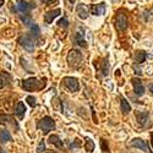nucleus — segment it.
I'll return each instance as SVG.
<instances>
[{
  "mask_svg": "<svg viewBox=\"0 0 153 153\" xmlns=\"http://www.w3.org/2000/svg\"><path fill=\"white\" fill-rule=\"evenodd\" d=\"M60 15H61V10L60 9H55V10H52V11H48V12H45V15H44V22L48 23V25L52 23L53 20L55 17L60 16Z\"/></svg>",
  "mask_w": 153,
  "mask_h": 153,
  "instance_id": "nucleus-12",
  "label": "nucleus"
},
{
  "mask_svg": "<svg viewBox=\"0 0 153 153\" xmlns=\"http://www.w3.org/2000/svg\"><path fill=\"white\" fill-rule=\"evenodd\" d=\"M76 12L80 19L82 20H86L88 17V12H90V7H88L86 4H79L77 5V9H76Z\"/></svg>",
  "mask_w": 153,
  "mask_h": 153,
  "instance_id": "nucleus-13",
  "label": "nucleus"
},
{
  "mask_svg": "<svg viewBox=\"0 0 153 153\" xmlns=\"http://www.w3.org/2000/svg\"><path fill=\"white\" fill-rule=\"evenodd\" d=\"M80 146H81V142L79 141V140H76V142H75V143H72L70 147H71V148H74V147H80Z\"/></svg>",
  "mask_w": 153,
  "mask_h": 153,
  "instance_id": "nucleus-31",
  "label": "nucleus"
},
{
  "mask_svg": "<svg viewBox=\"0 0 153 153\" xmlns=\"http://www.w3.org/2000/svg\"><path fill=\"white\" fill-rule=\"evenodd\" d=\"M148 118H149V115H148V113H146V111L136 113V119H137L140 125H146V123L148 121Z\"/></svg>",
  "mask_w": 153,
  "mask_h": 153,
  "instance_id": "nucleus-16",
  "label": "nucleus"
},
{
  "mask_svg": "<svg viewBox=\"0 0 153 153\" xmlns=\"http://www.w3.org/2000/svg\"><path fill=\"white\" fill-rule=\"evenodd\" d=\"M25 111H26V107H25V104L22 103V102H19V103L16 104V107H15V115L19 119H23Z\"/></svg>",
  "mask_w": 153,
  "mask_h": 153,
  "instance_id": "nucleus-15",
  "label": "nucleus"
},
{
  "mask_svg": "<svg viewBox=\"0 0 153 153\" xmlns=\"http://www.w3.org/2000/svg\"><path fill=\"white\" fill-rule=\"evenodd\" d=\"M20 19L22 20V22L25 23V25H30V26H31V22H32V20H31V17L30 16H27V17H25V16H22V15H20Z\"/></svg>",
  "mask_w": 153,
  "mask_h": 153,
  "instance_id": "nucleus-27",
  "label": "nucleus"
},
{
  "mask_svg": "<svg viewBox=\"0 0 153 153\" xmlns=\"http://www.w3.org/2000/svg\"><path fill=\"white\" fill-rule=\"evenodd\" d=\"M38 127L42 130V132L44 135H47L50 130L55 129V121L53 120V118H50V117H44L38 121Z\"/></svg>",
  "mask_w": 153,
  "mask_h": 153,
  "instance_id": "nucleus-3",
  "label": "nucleus"
},
{
  "mask_svg": "<svg viewBox=\"0 0 153 153\" xmlns=\"http://www.w3.org/2000/svg\"><path fill=\"white\" fill-rule=\"evenodd\" d=\"M62 82L65 85V87L69 88L71 92H77L80 88V82L76 77H65L62 80Z\"/></svg>",
  "mask_w": 153,
  "mask_h": 153,
  "instance_id": "nucleus-5",
  "label": "nucleus"
},
{
  "mask_svg": "<svg viewBox=\"0 0 153 153\" xmlns=\"http://www.w3.org/2000/svg\"><path fill=\"white\" fill-rule=\"evenodd\" d=\"M90 11L92 15H96V16H100L105 14V4L104 3H100V4H93L90 6Z\"/></svg>",
  "mask_w": 153,
  "mask_h": 153,
  "instance_id": "nucleus-11",
  "label": "nucleus"
},
{
  "mask_svg": "<svg viewBox=\"0 0 153 153\" xmlns=\"http://www.w3.org/2000/svg\"><path fill=\"white\" fill-rule=\"evenodd\" d=\"M131 82H132V86H134V92H135V94L138 96V97L143 96V93H145V87H143V85H142V81L140 80V79H137V77H134V79L131 80Z\"/></svg>",
  "mask_w": 153,
  "mask_h": 153,
  "instance_id": "nucleus-6",
  "label": "nucleus"
},
{
  "mask_svg": "<svg viewBox=\"0 0 153 153\" xmlns=\"http://www.w3.org/2000/svg\"><path fill=\"white\" fill-rule=\"evenodd\" d=\"M34 7H36L34 4H31V3L26 1V0H19L16 4V10L20 12H28Z\"/></svg>",
  "mask_w": 153,
  "mask_h": 153,
  "instance_id": "nucleus-7",
  "label": "nucleus"
},
{
  "mask_svg": "<svg viewBox=\"0 0 153 153\" xmlns=\"http://www.w3.org/2000/svg\"><path fill=\"white\" fill-rule=\"evenodd\" d=\"M0 124H4V125L6 124V125H10V126H14L16 131L19 130L17 121H15V119L11 115H7V114H0Z\"/></svg>",
  "mask_w": 153,
  "mask_h": 153,
  "instance_id": "nucleus-8",
  "label": "nucleus"
},
{
  "mask_svg": "<svg viewBox=\"0 0 153 153\" xmlns=\"http://www.w3.org/2000/svg\"><path fill=\"white\" fill-rule=\"evenodd\" d=\"M44 87H45V82H41L36 77H31V79H27V80L22 81V88L25 91H28V92L43 90Z\"/></svg>",
  "mask_w": 153,
  "mask_h": 153,
  "instance_id": "nucleus-1",
  "label": "nucleus"
},
{
  "mask_svg": "<svg viewBox=\"0 0 153 153\" xmlns=\"http://www.w3.org/2000/svg\"><path fill=\"white\" fill-rule=\"evenodd\" d=\"M87 152H93L94 151V142L92 141L91 138H87L86 140V146H85Z\"/></svg>",
  "mask_w": 153,
  "mask_h": 153,
  "instance_id": "nucleus-22",
  "label": "nucleus"
},
{
  "mask_svg": "<svg viewBox=\"0 0 153 153\" xmlns=\"http://www.w3.org/2000/svg\"><path fill=\"white\" fill-rule=\"evenodd\" d=\"M48 141H49V143L54 145L56 148H60V149L64 148V143H62V141L60 140V137L56 136V135H50V136L48 137Z\"/></svg>",
  "mask_w": 153,
  "mask_h": 153,
  "instance_id": "nucleus-14",
  "label": "nucleus"
},
{
  "mask_svg": "<svg viewBox=\"0 0 153 153\" xmlns=\"http://www.w3.org/2000/svg\"><path fill=\"white\" fill-rule=\"evenodd\" d=\"M120 109L123 111L124 115H126V114H129L131 111V105L130 103L127 102L125 98H121V102H120Z\"/></svg>",
  "mask_w": 153,
  "mask_h": 153,
  "instance_id": "nucleus-20",
  "label": "nucleus"
},
{
  "mask_svg": "<svg viewBox=\"0 0 153 153\" xmlns=\"http://www.w3.org/2000/svg\"><path fill=\"white\" fill-rule=\"evenodd\" d=\"M9 141H12V136L10 135V132L5 129L0 130V142L1 143H6Z\"/></svg>",
  "mask_w": 153,
  "mask_h": 153,
  "instance_id": "nucleus-17",
  "label": "nucleus"
},
{
  "mask_svg": "<svg viewBox=\"0 0 153 153\" xmlns=\"http://www.w3.org/2000/svg\"><path fill=\"white\" fill-rule=\"evenodd\" d=\"M19 43L25 48V50H27V52H30V53H33L34 52V42H33L32 37L30 34L22 36L20 39H19Z\"/></svg>",
  "mask_w": 153,
  "mask_h": 153,
  "instance_id": "nucleus-4",
  "label": "nucleus"
},
{
  "mask_svg": "<svg viewBox=\"0 0 153 153\" xmlns=\"http://www.w3.org/2000/svg\"><path fill=\"white\" fill-rule=\"evenodd\" d=\"M108 70H109V65H108V62H107V59H104V61H103V69H102V74L107 75L108 74Z\"/></svg>",
  "mask_w": 153,
  "mask_h": 153,
  "instance_id": "nucleus-26",
  "label": "nucleus"
},
{
  "mask_svg": "<svg viewBox=\"0 0 153 153\" xmlns=\"http://www.w3.org/2000/svg\"><path fill=\"white\" fill-rule=\"evenodd\" d=\"M39 32H41L39 26H38V25H36V23H32V25H31V33H32L34 37H37L38 34H39Z\"/></svg>",
  "mask_w": 153,
  "mask_h": 153,
  "instance_id": "nucleus-23",
  "label": "nucleus"
},
{
  "mask_svg": "<svg viewBox=\"0 0 153 153\" xmlns=\"http://www.w3.org/2000/svg\"><path fill=\"white\" fill-rule=\"evenodd\" d=\"M43 1V4H45V5H55V4H58V1L59 0H42Z\"/></svg>",
  "mask_w": 153,
  "mask_h": 153,
  "instance_id": "nucleus-29",
  "label": "nucleus"
},
{
  "mask_svg": "<svg viewBox=\"0 0 153 153\" xmlns=\"http://www.w3.org/2000/svg\"><path fill=\"white\" fill-rule=\"evenodd\" d=\"M3 4H4V0H0V7L3 6Z\"/></svg>",
  "mask_w": 153,
  "mask_h": 153,
  "instance_id": "nucleus-35",
  "label": "nucleus"
},
{
  "mask_svg": "<svg viewBox=\"0 0 153 153\" xmlns=\"http://www.w3.org/2000/svg\"><path fill=\"white\" fill-rule=\"evenodd\" d=\"M135 58H136V62L141 64V62H145V60H146V58H147V54L143 52V50H137Z\"/></svg>",
  "mask_w": 153,
  "mask_h": 153,
  "instance_id": "nucleus-21",
  "label": "nucleus"
},
{
  "mask_svg": "<svg viewBox=\"0 0 153 153\" xmlns=\"http://www.w3.org/2000/svg\"><path fill=\"white\" fill-rule=\"evenodd\" d=\"M115 26L119 31H125L129 26V23H127V17L124 15V14H119L115 19Z\"/></svg>",
  "mask_w": 153,
  "mask_h": 153,
  "instance_id": "nucleus-9",
  "label": "nucleus"
},
{
  "mask_svg": "<svg viewBox=\"0 0 153 153\" xmlns=\"http://www.w3.org/2000/svg\"><path fill=\"white\" fill-rule=\"evenodd\" d=\"M26 100H27V103L30 104V107H32V108H36V107H37V102H36V98H34V97L28 96V97L26 98Z\"/></svg>",
  "mask_w": 153,
  "mask_h": 153,
  "instance_id": "nucleus-24",
  "label": "nucleus"
},
{
  "mask_svg": "<svg viewBox=\"0 0 153 153\" xmlns=\"http://www.w3.org/2000/svg\"><path fill=\"white\" fill-rule=\"evenodd\" d=\"M47 153H55V152H53V151H49V152H47Z\"/></svg>",
  "mask_w": 153,
  "mask_h": 153,
  "instance_id": "nucleus-37",
  "label": "nucleus"
},
{
  "mask_svg": "<svg viewBox=\"0 0 153 153\" xmlns=\"http://www.w3.org/2000/svg\"><path fill=\"white\" fill-rule=\"evenodd\" d=\"M69 1H70V5H72V4L75 3V0H68V3H69Z\"/></svg>",
  "mask_w": 153,
  "mask_h": 153,
  "instance_id": "nucleus-34",
  "label": "nucleus"
},
{
  "mask_svg": "<svg viewBox=\"0 0 153 153\" xmlns=\"http://www.w3.org/2000/svg\"><path fill=\"white\" fill-rule=\"evenodd\" d=\"M131 146H132V147H136V148H140V149H142L143 152H147V153L152 152L151 148H149V146H148V143H147L146 141H143V140H141V138H135V140H132V141H131Z\"/></svg>",
  "mask_w": 153,
  "mask_h": 153,
  "instance_id": "nucleus-10",
  "label": "nucleus"
},
{
  "mask_svg": "<svg viewBox=\"0 0 153 153\" xmlns=\"http://www.w3.org/2000/svg\"><path fill=\"white\" fill-rule=\"evenodd\" d=\"M0 153H7L5 149H0Z\"/></svg>",
  "mask_w": 153,
  "mask_h": 153,
  "instance_id": "nucleus-36",
  "label": "nucleus"
},
{
  "mask_svg": "<svg viewBox=\"0 0 153 153\" xmlns=\"http://www.w3.org/2000/svg\"><path fill=\"white\" fill-rule=\"evenodd\" d=\"M151 142H152V146H153V132L151 134Z\"/></svg>",
  "mask_w": 153,
  "mask_h": 153,
  "instance_id": "nucleus-33",
  "label": "nucleus"
},
{
  "mask_svg": "<svg viewBox=\"0 0 153 153\" xmlns=\"http://www.w3.org/2000/svg\"><path fill=\"white\" fill-rule=\"evenodd\" d=\"M100 147H102V151L103 152H109V147L105 142V140H100Z\"/></svg>",
  "mask_w": 153,
  "mask_h": 153,
  "instance_id": "nucleus-25",
  "label": "nucleus"
},
{
  "mask_svg": "<svg viewBox=\"0 0 153 153\" xmlns=\"http://www.w3.org/2000/svg\"><path fill=\"white\" fill-rule=\"evenodd\" d=\"M148 88H149V92L153 94V85H149V87H148Z\"/></svg>",
  "mask_w": 153,
  "mask_h": 153,
  "instance_id": "nucleus-32",
  "label": "nucleus"
},
{
  "mask_svg": "<svg viewBox=\"0 0 153 153\" xmlns=\"http://www.w3.org/2000/svg\"><path fill=\"white\" fill-rule=\"evenodd\" d=\"M83 60L82 53L77 49H71L68 56H66V61H68V65L70 68H79L81 65V62Z\"/></svg>",
  "mask_w": 153,
  "mask_h": 153,
  "instance_id": "nucleus-2",
  "label": "nucleus"
},
{
  "mask_svg": "<svg viewBox=\"0 0 153 153\" xmlns=\"http://www.w3.org/2000/svg\"><path fill=\"white\" fill-rule=\"evenodd\" d=\"M72 42H74V44H76V45H80V47H87L86 41L83 39V36H82V33H80V32H77V33L75 34Z\"/></svg>",
  "mask_w": 153,
  "mask_h": 153,
  "instance_id": "nucleus-18",
  "label": "nucleus"
},
{
  "mask_svg": "<svg viewBox=\"0 0 153 153\" xmlns=\"http://www.w3.org/2000/svg\"><path fill=\"white\" fill-rule=\"evenodd\" d=\"M10 80L11 77L7 72H0V90L4 88L7 83H10Z\"/></svg>",
  "mask_w": 153,
  "mask_h": 153,
  "instance_id": "nucleus-19",
  "label": "nucleus"
},
{
  "mask_svg": "<svg viewBox=\"0 0 153 153\" xmlns=\"http://www.w3.org/2000/svg\"><path fill=\"white\" fill-rule=\"evenodd\" d=\"M103 153H110V152H103Z\"/></svg>",
  "mask_w": 153,
  "mask_h": 153,
  "instance_id": "nucleus-38",
  "label": "nucleus"
},
{
  "mask_svg": "<svg viewBox=\"0 0 153 153\" xmlns=\"http://www.w3.org/2000/svg\"><path fill=\"white\" fill-rule=\"evenodd\" d=\"M44 151H45V147H44V142H43V141H41L39 146H38V153H42V152H44Z\"/></svg>",
  "mask_w": 153,
  "mask_h": 153,
  "instance_id": "nucleus-30",
  "label": "nucleus"
},
{
  "mask_svg": "<svg viewBox=\"0 0 153 153\" xmlns=\"http://www.w3.org/2000/svg\"><path fill=\"white\" fill-rule=\"evenodd\" d=\"M58 25H59V26H62V27H69V22H68V20H66L65 17L61 19V20H59Z\"/></svg>",
  "mask_w": 153,
  "mask_h": 153,
  "instance_id": "nucleus-28",
  "label": "nucleus"
}]
</instances>
